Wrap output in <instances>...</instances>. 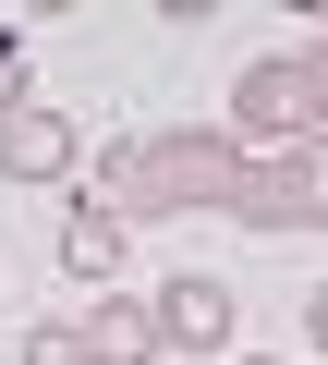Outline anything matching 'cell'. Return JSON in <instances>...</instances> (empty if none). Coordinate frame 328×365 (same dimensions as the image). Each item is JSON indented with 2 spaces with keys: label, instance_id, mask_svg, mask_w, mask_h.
Here are the masks:
<instances>
[{
  "label": "cell",
  "instance_id": "obj_3",
  "mask_svg": "<svg viewBox=\"0 0 328 365\" xmlns=\"http://www.w3.org/2000/svg\"><path fill=\"white\" fill-rule=\"evenodd\" d=\"M73 170H85V134L49 98H13V110H0V182H73Z\"/></svg>",
  "mask_w": 328,
  "mask_h": 365
},
{
  "label": "cell",
  "instance_id": "obj_5",
  "mask_svg": "<svg viewBox=\"0 0 328 365\" xmlns=\"http://www.w3.org/2000/svg\"><path fill=\"white\" fill-rule=\"evenodd\" d=\"M231 134H243V146L304 134V73H292V49H268V61H243V73H231Z\"/></svg>",
  "mask_w": 328,
  "mask_h": 365
},
{
  "label": "cell",
  "instance_id": "obj_2",
  "mask_svg": "<svg viewBox=\"0 0 328 365\" xmlns=\"http://www.w3.org/2000/svg\"><path fill=\"white\" fill-rule=\"evenodd\" d=\"M243 341V304L207 280V268H183V280H158V304H146V353H183V365H219Z\"/></svg>",
  "mask_w": 328,
  "mask_h": 365
},
{
  "label": "cell",
  "instance_id": "obj_12",
  "mask_svg": "<svg viewBox=\"0 0 328 365\" xmlns=\"http://www.w3.org/2000/svg\"><path fill=\"white\" fill-rule=\"evenodd\" d=\"M13 13H73V0H13Z\"/></svg>",
  "mask_w": 328,
  "mask_h": 365
},
{
  "label": "cell",
  "instance_id": "obj_11",
  "mask_svg": "<svg viewBox=\"0 0 328 365\" xmlns=\"http://www.w3.org/2000/svg\"><path fill=\"white\" fill-rule=\"evenodd\" d=\"M158 13H171V25H195V13H219V0H158Z\"/></svg>",
  "mask_w": 328,
  "mask_h": 365
},
{
  "label": "cell",
  "instance_id": "obj_13",
  "mask_svg": "<svg viewBox=\"0 0 328 365\" xmlns=\"http://www.w3.org/2000/svg\"><path fill=\"white\" fill-rule=\"evenodd\" d=\"M292 13H304V25H328V0H292Z\"/></svg>",
  "mask_w": 328,
  "mask_h": 365
},
{
  "label": "cell",
  "instance_id": "obj_10",
  "mask_svg": "<svg viewBox=\"0 0 328 365\" xmlns=\"http://www.w3.org/2000/svg\"><path fill=\"white\" fill-rule=\"evenodd\" d=\"M304 341H316V353H328V292H316V304H304Z\"/></svg>",
  "mask_w": 328,
  "mask_h": 365
},
{
  "label": "cell",
  "instance_id": "obj_9",
  "mask_svg": "<svg viewBox=\"0 0 328 365\" xmlns=\"http://www.w3.org/2000/svg\"><path fill=\"white\" fill-rule=\"evenodd\" d=\"M13 98H37V86H25V49L0 37V110H13Z\"/></svg>",
  "mask_w": 328,
  "mask_h": 365
},
{
  "label": "cell",
  "instance_id": "obj_7",
  "mask_svg": "<svg viewBox=\"0 0 328 365\" xmlns=\"http://www.w3.org/2000/svg\"><path fill=\"white\" fill-rule=\"evenodd\" d=\"M268 158H280V195H292V232H328V122L280 134Z\"/></svg>",
  "mask_w": 328,
  "mask_h": 365
},
{
  "label": "cell",
  "instance_id": "obj_8",
  "mask_svg": "<svg viewBox=\"0 0 328 365\" xmlns=\"http://www.w3.org/2000/svg\"><path fill=\"white\" fill-rule=\"evenodd\" d=\"M292 73H304V122H328V25L292 49Z\"/></svg>",
  "mask_w": 328,
  "mask_h": 365
},
{
  "label": "cell",
  "instance_id": "obj_4",
  "mask_svg": "<svg viewBox=\"0 0 328 365\" xmlns=\"http://www.w3.org/2000/svg\"><path fill=\"white\" fill-rule=\"evenodd\" d=\"M122 353H146V304H122V292L61 329H25V365H122Z\"/></svg>",
  "mask_w": 328,
  "mask_h": 365
},
{
  "label": "cell",
  "instance_id": "obj_1",
  "mask_svg": "<svg viewBox=\"0 0 328 365\" xmlns=\"http://www.w3.org/2000/svg\"><path fill=\"white\" fill-rule=\"evenodd\" d=\"M231 170H243V134L219 122H158V134H110L97 158H85V182L146 232V220H207L219 195H231Z\"/></svg>",
  "mask_w": 328,
  "mask_h": 365
},
{
  "label": "cell",
  "instance_id": "obj_6",
  "mask_svg": "<svg viewBox=\"0 0 328 365\" xmlns=\"http://www.w3.org/2000/svg\"><path fill=\"white\" fill-rule=\"evenodd\" d=\"M122 244H134V220L85 182V195H73V220H61V268H73V280H110V268H122Z\"/></svg>",
  "mask_w": 328,
  "mask_h": 365
}]
</instances>
